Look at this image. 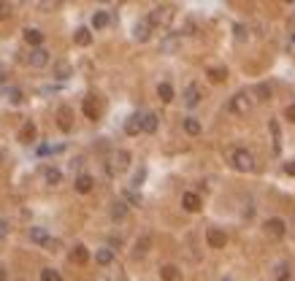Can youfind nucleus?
Here are the masks:
<instances>
[{
    "mask_svg": "<svg viewBox=\"0 0 295 281\" xmlns=\"http://www.w3.org/2000/svg\"><path fill=\"white\" fill-rule=\"evenodd\" d=\"M128 168H130V154H128L125 149L111 152V157H108V162H106L108 176H119V173H125Z\"/></svg>",
    "mask_w": 295,
    "mask_h": 281,
    "instance_id": "nucleus-1",
    "label": "nucleus"
},
{
    "mask_svg": "<svg viewBox=\"0 0 295 281\" xmlns=\"http://www.w3.org/2000/svg\"><path fill=\"white\" fill-rule=\"evenodd\" d=\"M171 19H174V6H154L146 22H149L152 27H168Z\"/></svg>",
    "mask_w": 295,
    "mask_h": 281,
    "instance_id": "nucleus-2",
    "label": "nucleus"
},
{
    "mask_svg": "<svg viewBox=\"0 0 295 281\" xmlns=\"http://www.w3.org/2000/svg\"><path fill=\"white\" fill-rule=\"evenodd\" d=\"M233 168L236 170H241V173H249V170H255V157H252V152L249 149H236L233 152Z\"/></svg>",
    "mask_w": 295,
    "mask_h": 281,
    "instance_id": "nucleus-3",
    "label": "nucleus"
},
{
    "mask_svg": "<svg viewBox=\"0 0 295 281\" xmlns=\"http://www.w3.org/2000/svg\"><path fill=\"white\" fill-rule=\"evenodd\" d=\"M81 111H84V116H87L90 122H98V119H100V114H103V106H100L98 95H87V98H84Z\"/></svg>",
    "mask_w": 295,
    "mask_h": 281,
    "instance_id": "nucleus-4",
    "label": "nucleus"
},
{
    "mask_svg": "<svg viewBox=\"0 0 295 281\" xmlns=\"http://www.w3.org/2000/svg\"><path fill=\"white\" fill-rule=\"evenodd\" d=\"M249 108H252V100L246 92H238V95L230 98V111L233 114H249Z\"/></svg>",
    "mask_w": 295,
    "mask_h": 281,
    "instance_id": "nucleus-5",
    "label": "nucleus"
},
{
    "mask_svg": "<svg viewBox=\"0 0 295 281\" xmlns=\"http://www.w3.org/2000/svg\"><path fill=\"white\" fill-rule=\"evenodd\" d=\"M49 49H44V46H38V49H33L27 54V65H33V68H46L49 65Z\"/></svg>",
    "mask_w": 295,
    "mask_h": 281,
    "instance_id": "nucleus-6",
    "label": "nucleus"
},
{
    "mask_svg": "<svg viewBox=\"0 0 295 281\" xmlns=\"http://www.w3.org/2000/svg\"><path fill=\"white\" fill-rule=\"evenodd\" d=\"M206 244L212 249H225V246H228V232L220 230V227H212L206 232Z\"/></svg>",
    "mask_w": 295,
    "mask_h": 281,
    "instance_id": "nucleus-7",
    "label": "nucleus"
},
{
    "mask_svg": "<svg viewBox=\"0 0 295 281\" xmlns=\"http://www.w3.org/2000/svg\"><path fill=\"white\" fill-rule=\"evenodd\" d=\"M284 232H287V224H284V219H279V216H274V219H268L266 222V236H271V238H284Z\"/></svg>",
    "mask_w": 295,
    "mask_h": 281,
    "instance_id": "nucleus-8",
    "label": "nucleus"
},
{
    "mask_svg": "<svg viewBox=\"0 0 295 281\" xmlns=\"http://www.w3.org/2000/svg\"><path fill=\"white\" fill-rule=\"evenodd\" d=\"M57 127L63 132H71V127H73V111L68 106H60L57 108Z\"/></svg>",
    "mask_w": 295,
    "mask_h": 281,
    "instance_id": "nucleus-9",
    "label": "nucleus"
},
{
    "mask_svg": "<svg viewBox=\"0 0 295 281\" xmlns=\"http://www.w3.org/2000/svg\"><path fill=\"white\" fill-rule=\"evenodd\" d=\"M73 186H76V192L79 195H87V192H92V186H95V178H92L90 173H79L76 176V181H73Z\"/></svg>",
    "mask_w": 295,
    "mask_h": 281,
    "instance_id": "nucleus-10",
    "label": "nucleus"
},
{
    "mask_svg": "<svg viewBox=\"0 0 295 281\" xmlns=\"http://www.w3.org/2000/svg\"><path fill=\"white\" fill-rule=\"evenodd\" d=\"M182 206H184V211L195 214V211H200V195L198 192H184L182 195Z\"/></svg>",
    "mask_w": 295,
    "mask_h": 281,
    "instance_id": "nucleus-11",
    "label": "nucleus"
},
{
    "mask_svg": "<svg viewBox=\"0 0 295 281\" xmlns=\"http://www.w3.org/2000/svg\"><path fill=\"white\" fill-rule=\"evenodd\" d=\"M149 35H152V25H149L146 19H141V22H138V25L133 27V38L144 43V41H149Z\"/></svg>",
    "mask_w": 295,
    "mask_h": 281,
    "instance_id": "nucleus-12",
    "label": "nucleus"
},
{
    "mask_svg": "<svg viewBox=\"0 0 295 281\" xmlns=\"http://www.w3.org/2000/svg\"><path fill=\"white\" fill-rule=\"evenodd\" d=\"M68 257H71V262L84 265V262H90V249L79 244V246H73V249H71V254H68Z\"/></svg>",
    "mask_w": 295,
    "mask_h": 281,
    "instance_id": "nucleus-13",
    "label": "nucleus"
},
{
    "mask_svg": "<svg viewBox=\"0 0 295 281\" xmlns=\"http://www.w3.org/2000/svg\"><path fill=\"white\" fill-rule=\"evenodd\" d=\"M157 124H160V116L157 114H141V132H154L157 130Z\"/></svg>",
    "mask_w": 295,
    "mask_h": 281,
    "instance_id": "nucleus-14",
    "label": "nucleus"
},
{
    "mask_svg": "<svg viewBox=\"0 0 295 281\" xmlns=\"http://www.w3.org/2000/svg\"><path fill=\"white\" fill-rule=\"evenodd\" d=\"M200 103V87H198V84H190V87L187 89H184V106H198Z\"/></svg>",
    "mask_w": 295,
    "mask_h": 281,
    "instance_id": "nucleus-15",
    "label": "nucleus"
},
{
    "mask_svg": "<svg viewBox=\"0 0 295 281\" xmlns=\"http://www.w3.org/2000/svg\"><path fill=\"white\" fill-rule=\"evenodd\" d=\"M25 41L33 46V49H38V46L44 43V33H41L38 27H27V30H25Z\"/></svg>",
    "mask_w": 295,
    "mask_h": 281,
    "instance_id": "nucleus-16",
    "label": "nucleus"
},
{
    "mask_svg": "<svg viewBox=\"0 0 295 281\" xmlns=\"http://www.w3.org/2000/svg\"><path fill=\"white\" fill-rule=\"evenodd\" d=\"M35 135H38L35 124H33V122H25V127L19 130V140H22V144H33Z\"/></svg>",
    "mask_w": 295,
    "mask_h": 281,
    "instance_id": "nucleus-17",
    "label": "nucleus"
},
{
    "mask_svg": "<svg viewBox=\"0 0 295 281\" xmlns=\"http://www.w3.org/2000/svg\"><path fill=\"white\" fill-rule=\"evenodd\" d=\"M71 73H73V68H71V62H57L54 65V79H60V81H65V79H71Z\"/></svg>",
    "mask_w": 295,
    "mask_h": 281,
    "instance_id": "nucleus-18",
    "label": "nucleus"
},
{
    "mask_svg": "<svg viewBox=\"0 0 295 281\" xmlns=\"http://www.w3.org/2000/svg\"><path fill=\"white\" fill-rule=\"evenodd\" d=\"M160 278H162V281H179L182 273H179V268H176V265H162V268H160Z\"/></svg>",
    "mask_w": 295,
    "mask_h": 281,
    "instance_id": "nucleus-19",
    "label": "nucleus"
},
{
    "mask_svg": "<svg viewBox=\"0 0 295 281\" xmlns=\"http://www.w3.org/2000/svg\"><path fill=\"white\" fill-rule=\"evenodd\" d=\"M73 43L76 46H90L92 43V33H90V27H79L73 33Z\"/></svg>",
    "mask_w": 295,
    "mask_h": 281,
    "instance_id": "nucleus-20",
    "label": "nucleus"
},
{
    "mask_svg": "<svg viewBox=\"0 0 295 281\" xmlns=\"http://www.w3.org/2000/svg\"><path fill=\"white\" fill-rule=\"evenodd\" d=\"M125 132H128V135H138V132H141V114L128 116V122H125Z\"/></svg>",
    "mask_w": 295,
    "mask_h": 281,
    "instance_id": "nucleus-21",
    "label": "nucleus"
},
{
    "mask_svg": "<svg viewBox=\"0 0 295 281\" xmlns=\"http://www.w3.org/2000/svg\"><path fill=\"white\" fill-rule=\"evenodd\" d=\"M125 216H128V203H125V200L111 203V219L119 222V219H125Z\"/></svg>",
    "mask_w": 295,
    "mask_h": 281,
    "instance_id": "nucleus-22",
    "label": "nucleus"
},
{
    "mask_svg": "<svg viewBox=\"0 0 295 281\" xmlns=\"http://www.w3.org/2000/svg\"><path fill=\"white\" fill-rule=\"evenodd\" d=\"M149 246H152V238H149V236L138 238V241H136V249H133V257H136V260H138V257H144L146 252H149Z\"/></svg>",
    "mask_w": 295,
    "mask_h": 281,
    "instance_id": "nucleus-23",
    "label": "nucleus"
},
{
    "mask_svg": "<svg viewBox=\"0 0 295 281\" xmlns=\"http://www.w3.org/2000/svg\"><path fill=\"white\" fill-rule=\"evenodd\" d=\"M30 241L44 246L46 241H49V232H46V227H30Z\"/></svg>",
    "mask_w": 295,
    "mask_h": 281,
    "instance_id": "nucleus-24",
    "label": "nucleus"
},
{
    "mask_svg": "<svg viewBox=\"0 0 295 281\" xmlns=\"http://www.w3.org/2000/svg\"><path fill=\"white\" fill-rule=\"evenodd\" d=\"M95 262L98 265H111L114 262V249H98V252H95Z\"/></svg>",
    "mask_w": 295,
    "mask_h": 281,
    "instance_id": "nucleus-25",
    "label": "nucleus"
},
{
    "mask_svg": "<svg viewBox=\"0 0 295 281\" xmlns=\"http://www.w3.org/2000/svg\"><path fill=\"white\" fill-rule=\"evenodd\" d=\"M176 49H179V35H168L165 41L160 43V52L162 54H171V52H176Z\"/></svg>",
    "mask_w": 295,
    "mask_h": 281,
    "instance_id": "nucleus-26",
    "label": "nucleus"
},
{
    "mask_svg": "<svg viewBox=\"0 0 295 281\" xmlns=\"http://www.w3.org/2000/svg\"><path fill=\"white\" fill-rule=\"evenodd\" d=\"M44 178H46V184H49V186H57L60 181H63V173H60L57 168H46L44 170Z\"/></svg>",
    "mask_w": 295,
    "mask_h": 281,
    "instance_id": "nucleus-27",
    "label": "nucleus"
},
{
    "mask_svg": "<svg viewBox=\"0 0 295 281\" xmlns=\"http://www.w3.org/2000/svg\"><path fill=\"white\" fill-rule=\"evenodd\" d=\"M157 98L162 100V103H171V100H174V87H171L168 81H162L157 87Z\"/></svg>",
    "mask_w": 295,
    "mask_h": 281,
    "instance_id": "nucleus-28",
    "label": "nucleus"
},
{
    "mask_svg": "<svg viewBox=\"0 0 295 281\" xmlns=\"http://www.w3.org/2000/svg\"><path fill=\"white\" fill-rule=\"evenodd\" d=\"M108 19H111V17H108V11H95V17H92V27L103 30L108 25Z\"/></svg>",
    "mask_w": 295,
    "mask_h": 281,
    "instance_id": "nucleus-29",
    "label": "nucleus"
},
{
    "mask_svg": "<svg viewBox=\"0 0 295 281\" xmlns=\"http://www.w3.org/2000/svg\"><path fill=\"white\" fill-rule=\"evenodd\" d=\"M184 130H187V135H200V122L187 116V119H184Z\"/></svg>",
    "mask_w": 295,
    "mask_h": 281,
    "instance_id": "nucleus-30",
    "label": "nucleus"
},
{
    "mask_svg": "<svg viewBox=\"0 0 295 281\" xmlns=\"http://www.w3.org/2000/svg\"><path fill=\"white\" fill-rule=\"evenodd\" d=\"M208 79H212L214 84H220V81L228 79V70H225V68H212V70H208Z\"/></svg>",
    "mask_w": 295,
    "mask_h": 281,
    "instance_id": "nucleus-31",
    "label": "nucleus"
},
{
    "mask_svg": "<svg viewBox=\"0 0 295 281\" xmlns=\"http://www.w3.org/2000/svg\"><path fill=\"white\" fill-rule=\"evenodd\" d=\"M41 281H63V276H60V270H54V268H44Z\"/></svg>",
    "mask_w": 295,
    "mask_h": 281,
    "instance_id": "nucleus-32",
    "label": "nucleus"
},
{
    "mask_svg": "<svg viewBox=\"0 0 295 281\" xmlns=\"http://www.w3.org/2000/svg\"><path fill=\"white\" fill-rule=\"evenodd\" d=\"M255 98L258 100H271V87L268 84H258V87H255Z\"/></svg>",
    "mask_w": 295,
    "mask_h": 281,
    "instance_id": "nucleus-33",
    "label": "nucleus"
},
{
    "mask_svg": "<svg viewBox=\"0 0 295 281\" xmlns=\"http://www.w3.org/2000/svg\"><path fill=\"white\" fill-rule=\"evenodd\" d=\"M271 135H274V152L279 154L282 152V144H279V124L276 122H271Z\"/></svg>",
    "mask_w": 295,
    "mask_h": 281,
    "instance_id": "nucleus-34",
    "label": "nucleus"
},
{
    "mask_svg": "<svg viewBox=\"0 0 295 281\" xmlns=\"http://www.w3.org/2000/svg\"><path fill=\"white\" fill-rule=\"evenodd\" d=\"M290 276V268H287V262H279L276 265V281H287Z\"/></svg>",
    "mask_w": 295,
    "mask_h": 281,
    "instance_id": "nucleus-35",
    "label": "nucleus"
},
{
    "mask_svg": "<svg viewBox=\"0 0 295 281\" xmlns=\"http://www.w3.org/2000/svg\"><path fill=\"white\" fill-rule=\"evenodd\" d=\"M125 203H133V206H141V195L133 192V190H128L125 192Z\"/></svg>",
    "mask_w": 295,
    "mask_h": 281,
    "instance_id": "nucleus-36",
    "label": "nucleus"
},
{
    "mask_svg": "<svg viewBox=\"0 0 295 281\" xmlns=\"http://www.w3.org/2000/svg\"><path fill=\"white\" fill-rule=\"evenodd\" d=\"M144 178H146V168H138V170H136V176H133V186H141V184H144Z\"/></svg>",
    "mask_w": 295,
    "mask_h": 281,
    "instance_id": "nucleus-37",
    "label": "nucleus"
},
{
    "mask_svg": "<svg viewBox=\"0 0 295 281\" xmlns=\"http://www.w3.org/2000/svg\"><path fill=\"white\" fill-rule=\"evenodd\" d=\"M9 230H11V224H9V219H3V216H0V241H3L6 236H9Z\"/></svg>",
    "mask_w": 295,
    "mask_h": 281,
    "instance_id": "nucleus-38",
    "label": "nucleus"
},
{
    "mask_svg": "<svg viewBox=\"0 0 295 281\" xmlns=\"http://www.w3.org/2000/svg\"><path fill=\"white\" fill-rule=\"evenodd\" d=\"M9 100H11V103H22V100H25V95H22L19 89H9Z\"/></svg>",
    "mask_w": 295,
    "mask_h": 281,
    "instance_id": "nucleus-39",
    "label": "nucleus"
},
{
    "mask_svg": "<svg viewBox=\"0 0 295 281\" xmlns=\"http://www.w3.org/2000/svg\"><path fill=\"white\" fill-rule=\"evenodd\" d=\"M11 17V3H0V19H9Z\"/></svg>",
    "mask_w": 295,
    "mask_h": 281,
    "instance_id": "nucleus-40",
    "label": "nucleus"
},
{
    "mask_svg": "<svg viewBox=\"0 0 295 281\" xmlns=\"http://www.w3.org/2000/svg\"><path fill=\"white\" fill-rule=\"evenodd\" d=\"M44 249H49V252H57V249H60V241L49 238V241H46V244H44Z\"/></svg>",
    "mask_w": 295,
    "mask_h": 281,
    "instance_id": "nucleus-41",
    "label": "nucleus"
},
{
    "mask_svg": "<svg viewBox=\"0 0 295 281\" xmlns=\"http://www.w3.org/2000/svg\"><path fill=\"white\" fill-rule=\"evenodd\" d=\"M287 119H290V122H295V103H292L290 108H287Z\"/></svg>",
    "mask_w": 295,
    "mask_h": 281,
    "instance_id": "nucleus-42",
    "label": "nucleus"
},
{
    "mask_svg": "<svg viewBox=\"0 0 295 281\" xmlns=\"http://www.w3.org/2000/svg\"><path fill=\"white\" fill-rule=\"evenodd\" d=\"M284 170H287V173H290V176H295V160H292V162H287V165H284Z\"/></svg>",
    "mask_w": 295,
    "mask_h": 281,
    "instance_id": "nucleus-43",
    "label": "nucleus"
},
{
    "mask_svg": "<svg viewBox=\"0 0 295 281\" xmlns=\"http://www.w3.org/2000/svg\"><path fill=\"white\" fill-rule=\"evenodd\" d=\"M246 35V30H244V25H236V38H244Z\"/></svg>",
    "mask_w": 295,
    "mask_h": 281,
    "instance_id": "nucleus-44",
    "label": "nucleus"
},
{
    "mask_svg": "<svg viewBox=\"0 0 295 281\" xmlns=\"http://www.w3.org/2000/svg\"><path fill=\"white\" fill-rule=\"evenodd\" d=\"M0 162H3V152H0Z\"/></svg>",
    "mask_w": 295,
    "mask_h": 281,
    "instance_id": "nucleus-45",
    "label": "nucleus"
},
{
    "mask_svg": "<svg viewBox=\"0 0 295 281\" xmlns=\"http://www.w3.org/2000/svg\"><path fill=\"white\" fill-rule=\"evenodd\" d=\"M225 281H228V278H225Z\"/></svg>",
    "mask_w": 295,
    "mask_h": 281,
    "instance_id": "nucleus-46",
    "label": "nucleus"
}]
</instances>
